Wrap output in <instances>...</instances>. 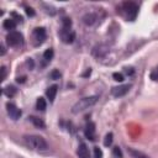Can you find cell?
Wrapping results in <instances>:
<instances>
[{
  "instance_id": "1",
  "label": "cell",
  "mask_w": 158,
  "mask_h": 158,
  "mask_svg": "<svg viewBox=\"0 0 158 158\" xmlns=\"http://www.w3.org/2000/svg\"><path fill=\"white\" fill-rule=\"evenodd\" d=\"M25 142L26 144L35 149V151H46L48 148V144L46 142V139L41 136H37V135H26L25 137Z\"/></svg>"
},
{
  "instance_id": "2",
  "label": "cell",
  "mask_w": 158,
  "mask_h": 158,
  "mask_svg": "<svg viewBox=\"0 0 158 158\" xmlns=\"http://www.w3.org/2000/svg\"><path fill=\"white\" fill-rule=\"evenodd\" d=\"M98 99H99L98 95H93V96H86V98H83V99L78 100V101L73 105L72 112H73V114H79V112H81V111L89 109L90 106H93V105L96 104Z\"/></svg>"
},
{
  "instance_id": "3",
  "label": "cell",
  "mask_w": 158,
  "mask_h": 158,
  "mask_svg": "<svg viewBox=\"0 0 158 158\" xmlns=\"http://www.w3.org/2000/svg\"><path fill=\"white\" fill-rule=\"evenodd\" d=\"M122 12L128 21H133L138 14V5L133 1H126L122 4Z\"/></svg>"
},
{
  "instance_id": "4",
  "label": "cell",
  "mask_w": 158,
  "mask_h": 158,
  "mask_svg": "<svg viewBox=\"0 0 158 158\" xmlns=\"http://www.w3.org/2000/svg\"><path fill=\"white\" fill-rule=\"evenodd\" d=\"M6 42L11 47H19L23 43V36H22V33L17 32V31H11L6 36Z\"/></svg>"
},
{
  "instance_id": "5",
  "label": "cell",
  "mask_w": 158,
  "mask_h": 158,
  "mask_svg": "<svg viewBox=\"0 0 158 158\" xmlns=\"http://www.w3.org/2000/svg\"><path fill=\"white\" fill-rule=\"evenodd\" d=\"M59 36H60V38L64 43H72L75 40V32L70 28L62 27V30L59 31Z\"/></svg>"
},
{
  "instance_id": "6",
  "label": "cell",
  "mask_w": 158,
  "mask_h": 158,
  "mask_svg": "<svg viewBox=\"0 0 158 158\" xmlns=\"http://www.w3.org/2000/svg\"><path fill=\"white\" fill-rule=\"evenodd\" d=\"M33 40H35V43L38 46V44H42L47 37V33H46V30L43 27H36L33 30Z\"/></svg>"
},
{
  "instance_id": "7",
  "label": "cell",
  "mask_w": 158,
  "mask_h": 158,
  "mask_svg": "<svg viewBox=\"0 0 158 158\" xmlns=\"http://www.w3.org/2000/svg\"><path fill=\"white\" fill-rule=\"evenodd\" d=\"M130 89H131V85H130V84L114 86V88L111 89V94H112V96H115V98H120V96L126 95V94L128 93Z\"/></svg>"
},
{
  "instance_id": "8",
  "label": "cell",
  "mask_w": 158,
  "mask_h": 158,
  "mask_svg": "<svg viewBox=\"0 0 158 158\" xmlns=\"http://www.w3.org/2000/svg\"><path fill=\"white\" fill-rule=\"evenodd\" d=\"M6 110H7L9 116H10L12 120H19V118L21 117V115H22V111H21L16 105L10 104V102L6 104Z\"/></svg>"
},
{
  "instance_id": "9",
  "label": "cell",
  "mask_w": 158,
  "mask_h": 158,
  "mask_svg": "<svg viewBox=\"0 0 158 158\" xmlns=\"http://www.w3.org/2000/svg\"><path fill=\"white\" fill-rule=\"evenodd\" d=\"M84 135L90 141L95 139V123L94 122H88L86 123V126L84 128Z\"/></svg>"
},
{
  "instance_id": "10",
  "label": "cell",
  "mask_w": 158,
  "mask_h": 158,
  "mask_svg": "<svg viewBox=\"0 0 158 158\" xmlns=\"http://www.w3.org/2000/svg\"><path fill=\"white\" fill-rule=\"evenodd\" d=\"M107 52H109V47L105 46V44H99V46L94 47V49H93V54L98 58H101V57L106 56Z\"/></svg>"
},
{
  "instance_id": "11",
  "label": "cell",
  "mask_w": 158,
  "mask_h": 158,
  "mask_svg": "<svg viewBox=\"0 0 158 158\" xmlns=\"http://www.w3.org/2000/svg\"><path fill=\"white\" fill-rule=\"evenodd\" d=\"M79 158H90V152H89V148L85 143H80L79 147H78V151H77Z\"/></svg>"
},
{
  "instance_id": "12",
  "label": "cell",
  "mask_w": 158,
  "mask_h": 158,
  "mask_svg": "<svg viewBox=\"0 0 158 158\" xmlns=\"http://www.w3.org/2000/svg\"><path fill=\"white\" fill-rule=\"evenodd\" d=\"M96 20H98V16H96V14H94V12H89V14H85V15L83 16V22H84L86 26L94 25V23L96 22Z\"/></svg>"
},
{
  "instance_id": "13",
  "label": "cell",
  "mask_w": 158,
  "mask_h": 158,
  "mask_svg": "<svg viewBox=\"0 0 158 158\" xmlns=\"http://www.w3.org/2000/svg\"><path fill=\"white\" fill-rule=\"evenodd\" d=\"M57 91H58V86H57V85H52V86H49V88L47 89L46 95H47V98L49 99L51 102L54 101V98H56V95H57Z\"/></svg>"
},
{
  "instance_id": "14",
  "label": "cell",
  "mask_w": 158,
  "mask_h": 158,
  "mask_svg": "<svg viewBox=\"0 0 158 158\" xmlns=\"http://www.w3.org/2000/svg\"><path fill=\"white\" fill-rule=\"evenodd\" d=\"M2 26H4L5 30H14V28L16 27V22H15L12 19H7V20L4 21Z\"/></svg>"
},
{
  "instance_id": "15",
  "label": "cell",
  "mask_w": 158,
  "mask_h": 158,
  "mask_svg": "<svg viewBox=\"0 0 158 158\" xmlns=\"http://www.w3.org/2000/svg\"><path fill=\"white\" fill-rule=\"evenodd\" d=\"M36 107H37V110H41V111L46 110V107H47V102H46L44 98H38V99H37Z\"/></svg>"
},
{
  "instance_id": "16",
  "label": "cell",
  "mask_w": 158,
  "mask_h": 158,
  "mask_svg": "<svg viewBox=\"0 0 158 158\" xmlns=\"http://www.w3.org/2000/svg\"><path fill=\"white\" fill-rule=\"evenodd\" d=\"M30 120L32 121V123L36 126V127H40V128H44V122L41 120V118H38V117H36V116H31L30 117Z\"/></svg>"
},
{
  "instance_id": "17",
  "label": "cell",
  "mask_w": 158,
  "mask_h": 158,
  "mask_svg": "<svg viewBox=\"0 0 158 158\" xmlns=\"http://www.w3.org/2000/svg\"><path fill=\"white\" fill-rule=\"evenodd\" d=\"M53 54H54L53 49H52V48H48V49H46L44 53H43V59H44L46 62H51V59L53 58Z\"/></svg>"
},
{
  "instance_id": "18",
  "label": "cell",
  "mask_w": 158,
  "mask_h": 158,
  "mask_svg": "<svg viewBox=\"0 0 158 158\" xmlns=\"http://www.w3.org/2000/svg\"><path fill=\"white\" fill-rule=\"evenodd\" d=\"M4 94L6 95V96H14L15 94H16V89H15V86H6L5 89H4Z\"/></svg>"
},
{
  "instance_id": "19",
  "label": "cell",
  "mask_w": 158,
  "mask_h": 158,
  "mask_svg": "<svg viewBox=\"0 0 158 158\" xmlns=\"http://www.w3.org/2000/svg\"><path fill=\"white\" fill-rule=\"evenodd\" d=\"M62 23H63L62 27H64V28H70L72 27V20L69 17H63L62 19Z\"/></svg>"
},
{
  "instance_id": "20",
  "label": "cell",
  "mask_w": 158,
  "mask_h": 158,
  "mask_svg": "<svg viewBox=\"0 0 158 158\" xmlns=\"http://www.w3.org/2000/svg\"><path fill=\"white\" fill-rule=\"evenodd\" d=\"M112 133L110 132V133H107L106 136H105V139H104V144L106 146V147H109V146H111V143H112Z\"/></svg>"
},
{
  "instance_id": "21",
  "label": "cell",
  "mask_w": 158,
  "mask_h": 158,
  "mask_svg": "<svg viewBox=\"0 0 158 158\" xmlns=\"http://www.w3.org/2000/svg\"><path fill=\"white\" fill-rule=\"evenodd\" d=\"M112 154H114L115 158H122L121 148H120V147H114V149H112Z\"/></svg>"
},
{
  "instance_id": "22",
  "label": "cell",
  "mask_w": 158,
  "mask_h": 158,
  "mask_svg": "<svg viewBox=\"0 0 158 158\" xmlns=\"http://www.w3.org/2000/svg\"><path fill=\"white\" fill-rule=\"evenodd\" d=\"M149 77H151V79H152V80H154V81H157V80H158V67H156V68L151 72Z\"/></svg>"
},
{
  "instance_id": "23",
  "label": "cell",
  "mask_w": 158,
  "mask_h": 158,
  "mask_svg": "<svg viewBox=\"0 0 158 158\" xmlns=\"http://www.w3.org/2000/svg\"><path fill=\"white\" fill-rule=\"evenodd\" d=\"M94 158H102V151L99 147H94Z\"/></svg>"
},
{
  "instance_id": "24",
  "label": "cell",
  "mask_w": 158,
  "mask_h": 158,
  "mask_svg": "<svg viewBox=\"0 0 158 158\" xmlns=\"http://www.w3.org/2000/svg\"><path fill=\"white\" fill-rule=\"evenodd\" d=\"M112 78L116 80V81H122L123 80V75L121 73H114L112 74Z\"/></svg>"
},
{
  "instance_id": "25",
  "label": "cell",
  "mask_w": 158,
  "mask_h": 158,
  "mask_svg": "<svg viewBox=\"0 0 158 158\" xmlns=\"http://www.w3.org/2000/svg\"><path fill=\"white\" fill-rule=\"evenodd\" d=\"M49 77H51L52 79H59V78H60V73H59L58 70H53V72L49 74Z\"/></svg>"
},
{
  "instance_id": "26",
  "label": "cell",
  "mask_w": 158,
  "mask_h": 158,
  "mask_svg": "<svg viewBox=\"0 0 158 158\" xmlns=\"http://www.w3.org/2000/svg\"><path fill=\"white\" fill-rule=\"evenodd\" d=\"M11 15H12V16H14V17L16 19V21H17V22H22V16H20V15H17L16 12H12Z\"/></svg>"
},
{
  "instance_id": "27",
  "label": "cell",
  "mask_w": 158,
  "mask_h": 158,
  "mask_svg": "<svg viewBox=\"0 0 158 158\" xmlns=\"http://www.w3.org/2000/svg\"><path fill=\"white\" fill-rule=\"evenodd\" d=\"M26 12H27V15H30V16H33V15H35V11H33L32 7H26Z\"/></svg>"
},
{
  "instance_id": "28",
  "label": "cell",
  "mask_w": 158,
  "mask_h": 158,
  "mask_svg": "<svg viewBox=\"0 0 158 158\" xmlns=\"http://www.w3.org/2000/svg\"><path fill=\"white\" fill-rule=\"evenodd\" d=\"M1 72H2L1 80H4V79H5V77H6V68H5V67H2V68H1Z\"/></svg>"
},
{
  "instance_id": "29",
  "label": "cell",
  "mask_w": 158,
  "mask_h": 158,
  "mask_svg": "<svg viewBox=\"0 0 158 158\" xmlns=\"http://www.w3.org/2000/svg\"><path fill=\"white\" fill-rule=\"evenodd\" d=\"M135 158H148V157H147V156H144V154H141V153H137Z\"/></svg>"
},
{
  "instance_id": "30",
  "label": "cell",
  "mask_w": 158,
  "mask_h": 158,
  "mask_svg": "<svg viewBox=\"0 0 158 158\" xmlns=\"http://www.w3.org/2000/svg\"><path fill=\"white\" fill-rule=\"evenodd\" d=\"M126 73H127L128 75H131V74H133V70H132V68H126Z\"/></svg>"
},
{
  "instance_id": "31",
  "label": "cell",
  "mask_w": 158,
  "mask_h": 158,
  "mask_svg": "<svg viewBox=\"0 0 158 158\" xmlns=\"http://www.w3.org/2000/svg\"><path fill=\"white\" fill-rule=\"evenodd\" d=\"M90 73H91V69L89 68V69H88V70H86V72L83 74V77H88V75H90Z\"/></svg>"
},
{
  "instance_id": "32",
  "label": "cell",
  "mask_w": 158,
  "mask_h": 158,
  "mask_svg": "<svg viewBox=\"0 0 158 158\" xmlns=\"http://www.w3.org/2000/svg\"><path fill=\"white\" fill-rule=\"evenodd\" d=\"M16 80H17V83H23V81H25V77H21V78H17Z\"/></svg>"
},
{
  "instance_id": "33",
  "label": "cell",
  "mask_w": 158,
  "mask_h": 158,
  "mask_svg": "<svg viewBox=\"0 0 158 158\" xmlns=\"http://www.w3.org/2000/svg\"><path fill=\"white\" fill-rule=\"evenodd\" d=\"M1 54H5V48H4V46H1Z\"/></svg>"
}]
</instances>
